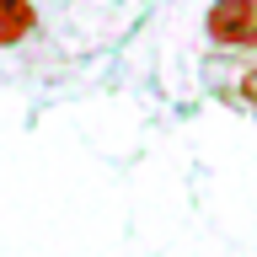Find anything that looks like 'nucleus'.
Listing matches in <instances>:
<instances>
[{
	"instance_id": "obj_2",
	"label": "nucleus",
	"mask_w": 257,
	"mask_h": 257,
	"mask_svg": "<svg viewBox=\"0 0 257 257\" xmlns=\"http://www.w3.org/2000/svg\"><path fill=\"white\" fill-rule=\"evenodd\" d=\"M38 32V6L32 0H0V48H16Z\"/></svg>"
},
{
	"instance_id": "obj_1",
	"label": "nucleus",
	"mask_w": 257,
	"mask_h": 257,
	"mask_svg": "<svg viewBox=\"0 0 257 257\" xmlns=\"http://www.w3.org/2000/svg\"><path fill=\"white\" fill-rule=\"evenodd\" d=\"M204 32L220 48H257V0H214Z\"/></svg>"
},
{
	"instance_id": "obj_3",
	"label": "nucleus",
	"mask_w": 257,
	"mask_h": 257,
	"mask_svg": "<svg viewBox=\"0 0 257 257\" xmlns=\"http://www.w3.org/2000/svg\"><path fill=\"white\" fill-rule=\"evenodd\" d=\"M241 102L257 112V70H246V75H241Z\"/></svg>"
}]
</instances>
